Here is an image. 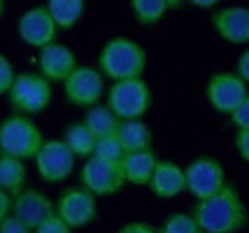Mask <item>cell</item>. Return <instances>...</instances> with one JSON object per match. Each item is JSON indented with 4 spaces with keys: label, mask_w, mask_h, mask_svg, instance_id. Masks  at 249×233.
Segmentation results:
<instances>
[{
    "label": "cell",
    "mask_w": 249,
    "mask_h": 233,
    "mask_svg": "<svg viewBox=\"0 0 249 233\" xmlns=\"http://www.w3.org/2000/svg\"><path fill=\"white\" fill-rule=\"evenodd\" d=\"M201 233H236L246 226L248 212L234 185H224L205 201H197L192 214Z\"/></svg>",
    "instance_id": "obj_1"
},
{
    "label": "cell",
    "mask_w": 249,
    "mask_h": 233,
    "mask_svg": "<svg viewBox=\"0 0 249 233\" xmlns=\"http://www.w3.org/2000/svg\"><path fill=\"white\" fill-rule=\"evenodd\" d=\"M144 69H146L144 48L126 36H115L107 40L100 50L98 73L113 79L115 83L128 79H142Z\"/></svg>",
    "instance_id": "obj_2"
},
{
    "label": "cell",
    "mask_w": 249,
    "mask_h": 233,
    "mask_svg": "<svg viewBox=\"0 0 249 233\" xmlns=\"http://www.w3.org/2000/svg\"><path fill=\"white\" fill-rule=\"evenodd\" d=\"M44 144L40 128L25 115H12L0 122V155L18 161L35 159Z\"/></svg>",
    "instance_id": "obj_3"
},
{
    "label": "cell",
    "mask_w": 249,
    "mask_h": 233,
    "mask_svg": "<svg viewBox=\"0 0 249 233\" xmlns=\"http://www.w3.org/2000/svg\"><path fill=\"white\" fill-rule=\"evenodd\" d=\"M152 105V92L144 79L119 81L109 88L107 107L119 120H140Z\"/></svg>",
    "instance_id": "obj_4"
},
{
    "label": "cell",
    "mask_w": 249,
    "mask_h": 233,
    "mask_svg": "<svg viewBox=\"0 0 249 233\" xmlns=\"http://www.w3.org/2000/svg\"><path fill=\"white\" fill-rule=\"evenodd\" d=\"M8 100L12 107L21 115L40 113L50 105L52 86L38 73H21L16 75L8 92Z\"/></svg>",
    "instance_id": "obj_5"
},
{
    "label": "cell",
    "mask_w": 249,
    "mask_h": 233,
    "mask_svg": "<svg viewBox=\"0 0 249 233\" xmlns=\"http://www.w3.org/2000/svg\"><path fill=\"white\" fill-rule=\"evenodd\" d=\"M184 180H186V189L197 201H205L213 197L226 185L224 166L215 157H199L192 161L184 170Z\"/></svg>",
    "instance_id": "obj_6"
},
{
    "label": "cell",
    "mask_w": 249,
    "mask_h": 233,
    "mask_svg": "<svg viewBox=\"0 0 249 233\" xmlns=\"http://www.w3.org/2000/svg\"><path fill=\"white\" fill-rule=\"evenodd\" d=\"M81 187L90 191L94 197H107L117 193L124 183L121 163H109L90 157L81 168Z\"/></svg>",
    "instance_id": "obj_7"
},
{
    "label": "cell",
    "mask_w": 249,
    "mask_h": 233,
    "mask_svg": "<svg viewBox=\"0 0 249 233\" xmlns=\"http://www.w3.org/2000/svg\"><path fill=\"white\" fill-rule=\"evenodd\" d=\"M63 94L65 100L77 107H94L104 96V79L98 69L77 65L63 81Z\"/></svg>",
    "instance_id": "obj_8"
},
{
    "label": "cell",
    "mask_w": 249,
    "mask_h": 233,
    "mask_svg": "<svg viewBox=\"0 0 249 233\" xmlns=\"http://www.w3.org/2000/svg\"><path fill=\"white\" fill-rule=\"evenodd\" d=\"M54 212L71 230L85 228L96 218V197L85 187H67L62 191Z\"/></svg>",
    "instance_id": "obj_9"
},
{
    "label": "cell",
    "mask_w": 249,
    "mask_h": 233,
    "mask_svg": "<svg viewBox=\"0 0 249 233\" xmlns=\"http://www.w3.org/2000/svg\"><path fill=\"white\" fill-rule=\"evenodd\" d=\"M205 96L215 111L230 115L240 103L249 100L248 83H244L234 73H217L209 79Z\"/></svg>",
    "instance_id": "obj_10"
},
{
    "label": "cell",
    "mask_w": 249,
    "mask_h": 233,
    "mask_svg": "<svg viewBox=\"0 0 249 233\" xmlns=\"http://www.w3.org/2000/svg\"><path fill=\"white\" fill-rule=\"evenodd\" d=\"M35 165H36V172L44 182L56 183L71 176L75 166V157L63 142L50 140V142H44L36 151Z\"/></svg>",
    "instance_id": "obj_11"
},
{
    "label": "cell",
    "mask_w": 249,
    "mask_h": 233,
    "mask_svg": "<svg viewBox=\"0 0 249 233\" xmlns=\"http://www.w3.org/2000/svg\"><path fill=\"white\" fill-rule=\"evenodd\" d=\"M18 31L25 44L38 50L52 44L58 34V27L52 21L46 6H35L27 10L18 21Z\"/></svg>",
    "instance_id": "obj_12"
},
{
    "label": "cell",
    "mask_w": 249,
    "mask_h": 233,
    "mask_svg": "<svg viewBox=\"0 0 249 233\" xmlns=\"http://www.w3.org/2000/svg\"><path fill=\"white\" fill-rule=\"evenodd\" d=\"M10 212L27 230H36L46 218L54 214V204L38 189H21L12 199Z\"/></svg>",
    "instance_id": "obj_13"
},
{
    "label": "cell",
    "mask_w": 249,
    "mask_h": 233,
    "mask_svg": "<svg viewBox=\"0 0 249 233\" xmlns=\"http://www.w3.org/2000/svg\"><path fill=\"white\" fill-rule=\"evenodd\" d=\"M213 27L218 36L230 44L249 42V10L244 6L220 8L213 16Z\"/></svg>",
    "instance_id": "obj_14"
},
{
    "label": "cell",
    "mask_w": 249,
    "mask_h": 233,
    "mask_svg": "<svg viewBox=\"0 0 249 233\" xmlns=\"http://www.w3.org/2000/svg\"><path fill=\"white\" fill-rule=\"evenodd\" d=\"M38 67H40V77H44L48 83L50 81H65L77 67V58L73 50L67 46L52 42L44 46L38 54Z\"/></svg>",
    "instance_id": "obj_15"
},
{
    "label": "cell",
    "mask_w": 249,
    "mask_h": 233,
    "mask_svg": "<svg viewBox=\"0 0 249 233\" xmlns=\"http://www.w3.org/2000/svg\"><path fill=\"white\" fill-rule=\"evenodd\" d=\"M148 185L159 199H173L186 191L184 170L173 161H157Z\"/></svg>",
    "instance_id": "obj_16"
},
{
    "label": "cell",
    "mask_w": 249,
    "mask_h": 233,
    "mask_svg": "<svg viewBox=\"0 0 249 233\" xmlns=\"http://www.w3.org/2000/svg\"><path fill=\"white\" fill-rule=\"evenodd\" d=\"M156 163L157 159L152 149L136 151V153H124V157L121 159L124 182L134 183V185H148L152 172L156 168Z\"/></svg>",
    "instance_id": "obj_17"
},
{
    "label": "cell",
    "mask_w": 249,
    "mask_h": 233,
    "mask_svg": "<svg viewBox=\"0 0 249 233\" xmlns=\"http://www.w3.org/2000/svg\"><path fill=\"white\" fill-rule=\"evenodd\" d=\"M115 138L119 140L124 153L146 151L152 146V130L144 120H121Z\"/></svg>",
    "instance_id": "obj_18"
},
{
    "label": "cell",
    "mask_w": 249,
    "mask_h": 233,
    "mask_svg": "<svg viewBox=\"0 0 249 233\" xmlns=\"http://www.w3.org/2000/svg\"><path fill=\"white\" fill-rule=\"evenodd\" d=\"M27 180V168L23 161L2 157L0 155V191H4L10 197H16Z\"/></svg>",
    "instance_id": "obj_19"
},
{
    "label": "cell",
    "mask_w": 249,
    "mask_h": 233,
    "mask_svg": "<svg viewBox=\"0 0 249 233\" xmlns=\"http://www.w3.org/2000/svg\"><path fill=\"white\" fill-rule=\"evenodd\" d=\"M83 124L92 132V136L96 140H100V138L115 136L121 120L109 111L107 105H94L87 111Z\"/></svg>",
    "instance_id": "obj_20"
},
{
    "label": "cell",
    "mask_w": 249,
    "mask_h": 233,
    "mask_svg": "<svg viewBox=\"0 0 249 233\" xmlns=\"http://www.w3.org/2000/svg\"><path fill=\"white\" fill-rule=\"evenodd\" d=\"M46 10L56 23L58 31L71 29L85 14V2L83 0H50L46 4Z\"/></svg>",
    "instance_id": "obj_21"
},
{
    "label": "cell",
    "mask_w": 249,
    "mask_h": 233,
    "mask_svg": "<svg viewBox=\"0 0 249 233\" xmlns=\"http://www.w3.org/2000/svg\"><path fill=\"white\" fill-rule=\"evenodd\" d=\"M63 144L73 153V157H83V159L89 157L90 159L94 146H96V138L83 122H75V124H69L65 128Z\"/></svg>",
    "instance_id": "obj_22"
},
{
    "label": "cell",
    "mask_w": 249,
    "mask_h": 233,
    "mask_svg": "<svg viewBox=\"0 0 249 233\" xmlns=\"http://www.w3.org/2000/svg\"><path fill=\"white\" fill-rule=\"evenodd\" d=\"M177 6H180V2H175V0H132L130 2L134 17L142 25H154L171 8H177Z\"/></svg>",
    "instance_id": "obj_23"
},
{
    "label": "cell",
    "mask_w": 249,
    "mask_h": 233,
    "mask_svg": "<svg viewBox=\"0 0 249 233\" xmlns=\"http://www.w3.org/2000/svg\"><path fill=\"white\" fill-rule=\"evenodd\" d=\"M94 159H100V161H109V163H121V159L124 157V151L119 140L115 136H109V138H100L96 140V146L92 151Z\"/></svg>",
    "instance_id": "obj_24"
},
{
    "label": "cell",
    "mask_w": 249,
    "mask_h": 233,
    "mask_svg": "<svg viewBox=\"0 0 249 233\" xmlns=\"http://www.w3.org/2000/svg\"><path fill=\"white\" fill-rule=\"evenodd\" d=\"M157 233H201L190 214H171L165 218Z\"/></svg>",
    "instance_id": "obj_25"
},
{
    "label": "cell",
    "mask_w": 249,
    "mask_h": 233,
    "mask_svg": "<svg viewBox=\"0 0 249 233\" xmlns=\"http://www.w3.org/2000/svg\"><path fill=\"white\" fill-rule=\"evenodd\" d=\"M14 79H16L14 65L10 63V59L4 58V56L0 54V96H4V94L10 92Z\"/></svg>",
    "instance_id": "obj_26"
},
{
    "label": "cell",
    "mask_w": 249,
    "mask_h": 233,
    "mask_svg": "<svg viewBox=\"0 0 249 233\" xmlns=\"http://www.w3.org/2000/svg\"><path fill=\"white\" fill-rule=\"evenodd\" d=\"M36 233H71V228L63 222L62 218H58L56 216V212L50 216V218H46L36 230Z\"/></svg>",
    "instance_id": "obj_27"
},
{
    "label": "cell",
    "mask_w": 249,
    "mask_h": 233,
    "mask_svg": "<svg viewBox=\"0 0 249 233\" xmlns=\"http://www.w3.org/2000/svg\"><path fill=\"white\" fill-rule=\"evenodd\" d=\"M230 120L236 126V130H249V100H246L244 103H240L230 113Z\"/></svg>",
    "instance_id": "obj_28"
},
{
    "label": "cell",
    "mask_w": 249,
    "mask_h": 233,
    "mask_svg": "<svg viewBox=\"0 0 249 233\" xmlns=\"http://www.w3.org/2000/svg\"><path fill=\"white\" fill-rule=\"evenodd\" d=\"M234 144H236V151L240 153V157L244 161H249V130H238Z\"/></svg>",
    "instance_id": "obj_29"
},
{
    "label": "cell",
    "mask_w": 249,
    "mask_h": 233,
    "mask_svg": "<svg viewBox=\"0 0 249 233\" xmlns=\"http://www.w3.org/2000/svg\"><path fill=\"white\" fill-rule=\"evenodd\" d=\"M0 233H31V230H27L21 222H18L14 216H6L0 222Z\"/></svg>",
    "instance_id": "obj_30"
},
{
    "label": "cell",
    "mask_w": 249,
    "mask_h": 233,
    "mask_svg": "<svg viewBox=\"0 0 249 233\" xmlns=\"http://www.w3.org/2000/svg\"><path fill=\"white\" fill-rule=\"evenodd\" d=\"M117 233H157V230L146 222H130V224H124Z\"/></svg>",
    "instance_id": "obj_31"
},
{
    "label": "cell",
    "mask_w": 249,
    "mask_h": 233,
    "mask_svg": "<svg viewBox=\"0 0 249 233\" xmlns=\"http://www.w3.org/2000/svg\"><path fill=\"white\" fill-rule=\"evenodd\" d=\"M236 77H240L244 83L249 81V52H242V56L238 58V63H236Z\"/></svg>",
    "instance_id": "obj_32"
},
{
    "label": "cell",
    "mask_w": 249,
    "mask_h": 233,
    "mask_svg": "<svg viewBox=\"0 0 249 233\" xmlns=\"http://www.w3.org/2000/svg\"><path fill=\"white\" fill-rule=\"evenodd\" d=\"M10 208H12V197L6 195L4 191H0V222L10 216Z\"/></svg>",
    "instance_id": "obj_33"
},
{
    "label": "cell",
    "mask_w": 249,
    "mask_h": 233,
    "mask_svg": "<svg viewBox=\"0 0 249 233\" xmlns=\"http://www.w3.org/2000/svg\"><path fill=\"white\" fill-rule=\"evenodd\" d=\"M194 6H201V8H211V6H217V0H192Z\"/></svg>",
    "instance_id": "obj_34"
},
{
    "label": "cell",
    "mask_w": 249,
    "mask_h": 233,
    "mask_svg": "<svg viewBox=\"0 0 249 233\" xmlns=\"http://www.w3.org/2000/svg\"><path fill=\"white\" fill-rule=\"evenodd\" d=\"M2 14H4V2L0 0V17H2Z\"/></svg>",
    "instance_id": "obj_35"
}]
</instances>
